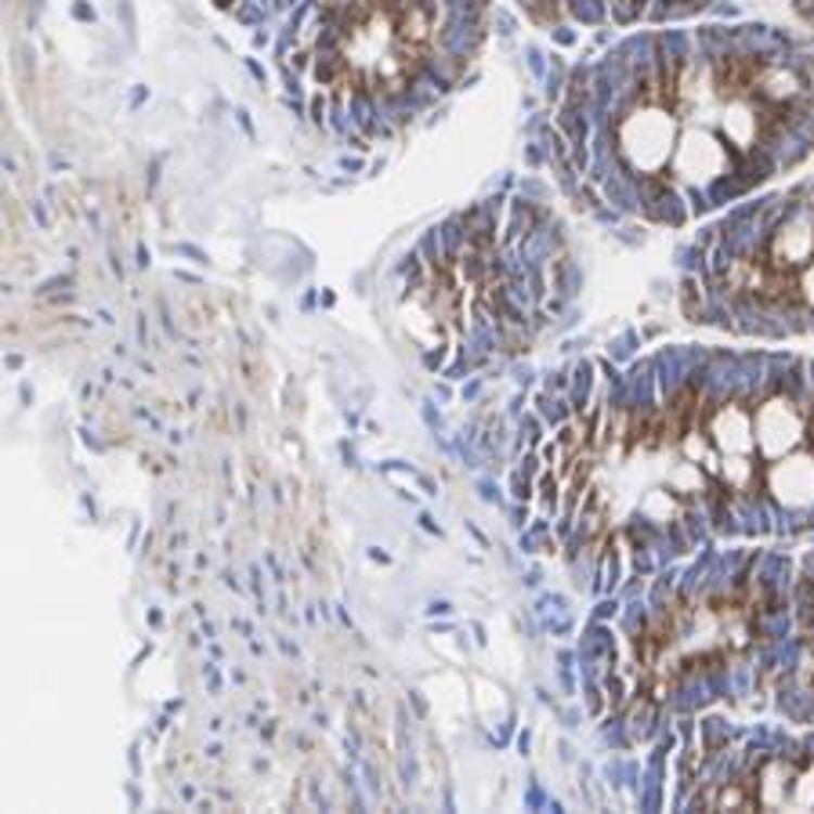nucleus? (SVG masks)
I'll use <instances>...</instances> for the list:
<instances>
[{"label": "nucleus", "instance_id": "nucleus-10", "mask_svg": "<svg viewBox=\"0 0 814 814\" xmlns=\"http://www.w3.org/2000/svg\"><path fill=\"white\" fill-rule=\"evenodd\" d=\"M797 282H800V301H807L811 308H814V260H811L807 268L797 271Z\"/></svg>", "mask_w": 814, "mask_h": 814}, {"label": "nucleus", "instance_id": "nucleus-2", "mask_svg": "<svg viewBox=\"0 0 814 814\" xmlns=\"http://www.w3.org/2000/svg\"><path fill=\"white\" fill-rule=\"evenodd\" d=\"M753 645V605L742 597H710L673 605L651 619L637 637V656L648 677L666 688L699 670L727 666Z\"/></svg>", "mask_w": 814, "mask_h": 814}, {"label": "nucleus", "instance_id": "nucleus-1", "mask_svg": "<svg viewBox=\"0 0 814 814\" xmlns=\"http://www.w3.org/2000/svg\"><path fill=\"white\" fill-rule=\"evenodd\" d=\"M431 48V15L412 0H363L336 37L333 80L363 94H398Z\"/></svg>", "mask_w": 814, "mask_h": 814}, {"label": "nucleus", "instance_id": "nucleus-3", "mask_svg": "<svg viewBox=\"0 0 814 814\" xmlns=\"http://www.w3.org/2000/svg\"><path fill=\"white\" fill-rule=\"evenodd\" d=\"M615 138H619L623 160L637 174H645V178L666 174L673 149H677V138H681L677 113L666 105H659V102H640L623 116Z\"/></svg>", "mask_w": 814, "mask_h": 814}, {"label": "nucleus", "instance_id": "nucleus-8", "mask_svg": "<svg viewBox=\"0 0 814 814\" xmlns=\"http://www.w3.org/2000/svg\"><path fill=\"white\" fill-rule=\"evenodd\" d=\"M767 260L781 271H800L814 260V214H800L775 232Z\"/></svg>", "mask_w": 814, "mask_h": 814}, {"label": "nucleus", "instance_id": "nucleus-6", "mask_svg": "<svg viewBox=\"0 0 814 814\" xmlns=\"http://www.w3.org/2000/svg\"><path fill=\"white\" fill-rule=\"evenodd\" d=\"M702 431L710 438V463L705 471H716L724 460H760L756 456V438H753V409L727 402V406L713 409L702 420Z\"/></svg>", "mask_w": 814, "mask_h": 814}, {"label": "nucleus", "instance_id": "nucleus-4", "mask_svg": "<svg viewBox=\"0 0 814 814\" xmlns=\"http://www.w3.org/2000/svg\"><path fill=\"white\" fill-rule=\"evenodd\" d=\"M727 163H732V149H727V141L716 130L684 127L666 174L681 185H710L721 174H727Z\"/></svg>", "mask_w": 814, "mask_h": 814}, {"label": "nucleus", "instance_id": "nucleus-7", "mask_svg": "<svg viewBox=\"0 0 814 814\" xmlns=\"http://www.w3.org/2000/svg\"><path fill=\"white\" fill-rule=\"evenodd\" d=\"M764 485L781 507H811L814 504V460L803 456L800 449L781 456V460L767 463Z\"/></svg>", "mask_w": 814, "mask_h": 814}, {"label": "nucleus", "instance_id": "nucleus-5", "mask_svg": "<svg viewBox=\"0 0 814 814\" xmlns=\"http://www.w3.org/2000/svg\"><path fill=\"white\" fill-rule=\"evenodd\" d=\"M753 438L760 463H775L800 449L807 438V420L789 398H767L764 406L753 409Z\"/></svg>", "mask_w": 814, "mask_h": 814}, {"label": "nucleus", "instance_id": "nucleus-9", "mask_svg": "<svg viewBox=\"0 0 814 814\" xmlns=\"http://www.w3.org/2000/svg\"><path fill=\"white\" fill-rule=\"evenodd\" d=\"M710 811H760L753 781H727L724 789H716L713 797H705Z\"/></svg>", "mask_w": 814, "mask_h": 814}]
</instances>
